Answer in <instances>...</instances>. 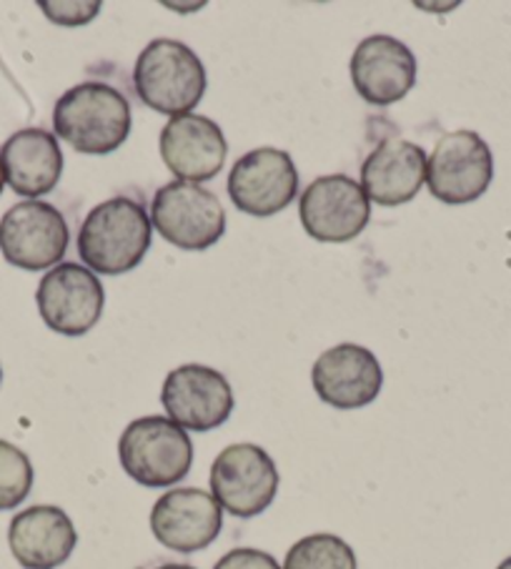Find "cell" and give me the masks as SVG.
I'll use <instances>...</instances> for the list:
<instances>
[{"label":"cell","mask_w":511,"mask_h":569,"mask_svg":"<svg viewBox=\"0 0 511 569\" xmlns=\"http://www.w3.org/2000/svg\"><path fill=\"white\" fill-rule=\"evenodd\" d=\"M311 381L323 405L349 411L369 407L381 395L383 371L367 347L339 345L317 359Z\"/></svg>","instance_id":"5bb4252c"},{"label":"cell","mask_w":511,"mask_h":569,"mask_svg":"<svg viewBox=\"0 0 511 569\" xmlns=\"http://www.w3.org/2000/svg\"><path fill=\"white\" fill-rule=\"evenodd\" d=\"M351 81L371 106H391L417 83V56L394 36H369L351 56Z\"/></svg>","instance_id":"9a60e30c"},{"label":"cell","mask_w":511,"mask_h":569,"mask_svg":"<svg viewBox=\"0 0 511 569\" xmlns=\"http://www.w3.org/2000/svg\"><path fill=\"white\" fill-rule=\"evenodd\" d=\"M494 179V156L474 131H451L437 141L427 161V183L434 199L461 206L484 196Z\"/></svg>","instance_id":"52a82bcc"},{"label":"cell","mask_w":511,"mask_h":569,"mask_svg":"<svg viewBox=\"0 0 511 569\" xmlns=\"http://www.w3.org/2000/svg\"><path fill=\"white\" fill-rule=\"evenodd\" d=\"M38 311L46 327L63 337H83L103 313V283L81 263H58L36 291Z\"/></svg>","instance_id":"9c48e42d"},{"label":"cell","mask_w":511,"mask_h":569,"mask_svg":"<svg viewBox=\"0 0 511 569\" xmlns=\"http://www.w3.org/2000/svg\"><path fill=\"white\" fill-rule=\"evenodd\" d=\"M41 11L46 13L48 21H53L58 26H86L91 23L93 18L98 16V11H101V3L98 0H91V3H48V0H43Z\"/></svg>","instance_id":"7402d4cb"},{"label":"cell","mask_w":511,"mask_h":569,"mask_svg":"<svg viewBox=\"0 0 511 569\" xmlns=\"http://www.w3.org/2000/svg\"><path fill=\"white\" fill-rule=\"evenodd\" d=\"M223 527L216 497L196 487L171 489L151 509V532L173 552L191 555L211 547Z\"/></svg>","instance_id":"4fadbf2b"},{"label":"cell","mask_w":511,"mask_h":569,"mask_svg":"<svg viewBox=\"0 0 511 569\" xmlns=\"http://www.w3.org/2000/svg\"><path fill=\"white\" fill-rule=\"evenodd\" d=\"M427 181V153L404 139H387L361 166V189L379 206L409 203Z\"/></svg>","instance_id":"ac0fdd59"},{"label":"cell","mask_w":511,"mask_h":569,"mask_svg":"<svg viewBox=\"0 0 511 569\" xmlns=\"http://www.w3.org/2000/svg\"><path fill=\"white\" fill-rule=\"evenodd\" d=\"M497 569H511V557H507V559H504V562H501V565H499Z\"/></svg>","instance_id":"484cf974"},{"label":"cell","mask_w":511,"mask_h":569,"mask_svg":"<svg viewBox=\"0 0 511 569\" xmlns=\"http://www.w3.org/2000/svg\"><path fill=\"white\" fill-rule=\"evenodd\" d=\"M53 129L56 139L71 143L78 153H113L131 133V103L108 83H78L58 98Z\"/></svg>","instance_id":"7a4b0ae2"},{"label":"cell","mask_w":511,"mask_h":569,"mask_svg":"<svg viewBox=\"0 0 511 569\" xmlns=\"http://www.w3.org/2000/svg\"><path fill=\"white\" fill-rule=\"evenodd\" d=\"M33 465L23 449L0 439V512L26 502L33 489Z\"/></svg>","instance_id":"44dd1931"},{"label":"cell","mask_w":511,"mask_h":569,"mask_svg":"<svg viewBox=\"0 0 511 569\" xmlns=\"http://www.w3.org/2000/svg\"><path fill=\"white\" fill-rule=\"evenodd\" d=\"M226 136L221 126L199 113L176 116L161 131V156L169 171L181 181H211L223 169Z\"/></svg>","instance_id":"2e32d148"},{"label":"cell","mask_w":511,"mask_h":569,"mask_svg":"<svg viewBox=\"0 0 511 569\" xmlns=\"http://www.w3.org/2000/svg\"><path fill=\"white\" fill-rule=\"evenodd\" d=\"M283 569H359V559L341 537L321 532L299 539L287 552Z\"/></svg>","instance_id":"ffe728a7"},{"label":"cell","mask_w":511,"mask_h":569,"mask_svg":"<svg viewBox=\"0 0 511 569\" xmlns=\"http://www.w3.org/2000/svg\"><path fill=\"white\" fill-rule=\"evenodd\" d=\"M133 86L146 106L176 119L201 103L206 68L189 46L171 38H156L136 61Z\"/></svg>","instance_id":"3957f363"},{"label":"cell","mask_w":511,"mask_h":569,"mask_svg":"<svg viewBox=\"0 0 511 569\" xmlns=\"http://www.w3.org/2000/svg\"><path fill=\"white\" fill-rule=\"evenodd\" d=\"M8 545L23 569H58L71 559L78 532L61 507L36 505L11 519Z\"/></svg>","instance_id":"e0dca14e"},{"label":"cell","mask_w":511,"mask_h":569,"mask_svg":"<svg viewBox=\"0 0 511 569\" xmlns=\"http://www.w3.org/2000/svg\"><path fill=\"white\" fill-rule=\"evenodd\" d=\"M68 223L56 206L23 201L0 219V253L16 269L46 271L66 257Z\"/></svg>","instance_id":"ba28073f"},{"label":"cell","mask_w":511,"mask_h":569,"mask_svg":"<svg viewBox=\"0 0 511 569\" xmlns=\"http://www.w3.org/2000/svg\"><path fill=\"white\" fill-rule=\"evenodd\" d=\"M279 469L259 445L226 447L211 465V495L226 512L251 519L263 515L279 495Z\"/></svg>","instance_id":"5b68a950"},{"label":"cell","mask_w":511,"mask_h":569,"mask_svg":"<svg viewBox=\"0 0 511 569\" xmlns=\"http://www.w3.org/2000/svg\"><path fill=\"white\" fill-rule=\"evenodd\" d=\"M151 226L183 251H206L223 237L226 211L219 196L199 183L171 181L156 191Z\"/></svg>","instance_id":"8992f818"},{"label":"cell","mask_w":511,"mask_h":569,"mask_svg":"<svg viewBox=\"0 0 511 569\" xmlns=\"http://www.w3.org/2000/svg\"><path fill=\"white\" fill-rule=\"evenodd\" d=\"M0 381H3V369H0Z\"/></svg>","instance_id":"4316f807"},{"label":"cell","mask_w":511,"mask_h":569,"mask_svg":"<svg viewBox=\"0 0 511 569\" xmlns=\"http://www.w3.org/2000/svg\"><path fill=\"white\" fill-rule=\"evenodd\" d=\"M3 186H6V173H3V166H0V193H3Z\"/></svg>","instance_id":"d4e9b609"},{"label":"cell","mask_w":511,"mask_h":569,"mask_svg":"<svg viewBox=\"0 0 511 569\" xmlns=\"http://www.w3.org/2000/svg\"><path fill=\"white\" fill-rule=\"evenodd\" d=\"M213 569H283L277 557L253 547H236L226 552Z\"/></svg>","instance_id":"603a6c76"},{"label":"cell","mask_w":511,"mask_h":569,"mask_svg":"<svg viewBox=\"0 0 511 569\" xmlns=\"http://www.w3.org/2000/svg\"><path fill=\"white\" fill-rule=\"evenodd\" d=\"M299 193V171L287 151L253 149L233 163L229 196L236 209L249 216L281 213Z\"/></svg>","instance_id":"8fae6325"},{"label":"cell","mask_w":511,"mask_h":569,"mask_svg":"<svg viewBox=\"0 0 511 569\" xmlns=\"http://www.w3.org/2000/svg\"><path fill=\"white\" fill-rule=\"evenodd\" d=\"M6 183L18 196L38 199L51 193L63 173V153L56 133L43 129H23L13 133L0 149Z\"/></svg>","instance_id":"d6986e66"},{"label":"cell","mask_w":511,"mask_h":569,"mask_svg":"<svg viewBox=\"0 0 511 569\" xmlns=\"http://www.w3.org/2000/svg\"><path fill=\"white\" fill-rule=\"evenodd\" d=\"M118 459L136 485L173 487L191 472L193 441L169 417H141L118 439Z\"/></svg>","instance_id":"277c9868"},{"label":"cell","mask_w":511,"mask_h":569,"mask_svg":"<svg viewBox=\"0 0 511 569\" xmlns=\"http://www.w3.org/2000/svg\"><path fill=\"white\" fill-rule=\"evenodd\" d=\"M299 216L303 231L323 243L357 239L371 219V201L351 176L331 173L311 181L301 193Z\"/></svg>","instance_id":"30bf717a"},{"label":"cell","mask_w":511,"mask_h":569,"mask_svg":"<svg viewBox=\"0 0 511 569\" xmlns=\"http://www.w3.org/2000/svg\"><path fill=\"white\" fill-rule=\"evenodd\" d=\"M151 247V216L143 203L116 196L98 203L78 231V253L88 269L121 277L143 261Z\"/></svg>","instance_id":"6da1fadb"},{"label":"cell","mask_w":511,"mask_h":569,"mask_svg":"<svg viewBox=\"0 0 511 569\" xmlns=\"http://www.w3.org/2000/svg\"><path fill=\"white\" fill-rule=\"evenodd\" d=\"M156 569H196V567H191V565H161V567H156Z\"/></svg>","instance_id":"cb8c5ba5"},{"label":"cell","mask_w":511,"mask_h":569,"mask_svg":"<svg viewBox=\"0 0 511 569\" xmlns=\"http://www.w3.org/2000/svg\"><path fill=\"white\" fill-rule=\"evenodd\" d=\"M161 405L181 429L211 431L229 421L236 399L221 371L203 365H183L166 377Z\"/></svg>","instance_id":"7c38bea8"}]
</instances>
